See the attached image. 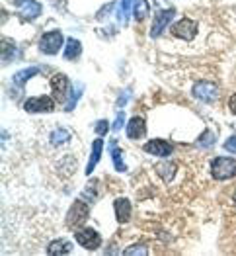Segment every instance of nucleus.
Segmentation results:
<instances>
[{
	"mask_svg": "<svg viewBox=\"0 0 236 256\" xmlns=\"http://www.w3.org/2000/svg\"><path fill=\"white\" fill-rule=\"evenodd\" d=\"M88 217H90V208H88V204L82 202V200H76V202L70 206V210L66 212L64 225H66L68 229L76 231V229H80L86 221H88Z\"/></svg>",
	"mask_w": 236,
	"mask_h": 256,
	"instance_id": "nucleus-1",
	"label": "nucleus"
},
{
	"mask_svg": "<svg viewBox=\"0 0 236 256\" xmlns=\"http://www.w3.org/2000/svg\"><path fill=\"white\" fill-rule=\"evenodd\" d=\"M211 174L215 180H231L236 176V158L233 156H217L211 160Z\"/></svg>",
	"mask_w": 236,
	"mask_h": 256,
	"instance_id": "nucleus-2",
	"label": "nucleus"
},
{
	"mask_svg": "<svg viewBox=\"0 0 236 256\" xmlns=\"http://www.w3.org/2000/svg\"><path fill=\"white\" fill-rule=\"evenodd\" d=\"M64 36L61 34V30H51L45 32L39 40V51L45 55H57L61 51V47L64 45Z\"/></svg>",
	"mask_w": 236,
	"mask_h": 256,
	"instance_id": "nucleus-3",
	"label": "nucleus"
},
{
	"mask_svg": "<svg viewBox=\"0 0 236 256\" xmlns=\"http://www.w3.org/2000/svg\"><path fill=\"white\" fill-rule=\"evenodd\" d=\"M197 30H199V24L192 18H182L178 20L170 28V34L178 40H184V42H192L193 38L197 36Z\"/></svg>",
	"mask_w": 236,
	"mask_h": 256,
	"instance_id": "nucleus-4",
	"label": "nucleus"
},
{
	"mask_svg": "<svg viewBox=\"0 0 236 256\" xmlns=\"http://www.w3.org/2000/svg\"><path fill=\"white\" fill-rule=\"evenodd\" d=\"M74 238L80 246H84L86 250H98L102 246V235L92 229V227H86V229H76L74 231Z\"/></svg>",
	"mask_w": 236,
	"mask_h": 256,
	"instance_id": "nucleus-5",
	"label": "nucleus"
},
{
	"mask_svg": "<svg viewBox=\"0 0 236 256\" xmlns=\"http://www.w3.org/2000/svg\"><path fill=\"white\" fill-rule=\"evenodd\" d=\"M55 102L57 100L49 98V96H33L23 102V110L29 114H49L55 110Z\"/></svg>",
	"mask_w": 236,
	"mask_h": 256,
	"instance_id": "nucleus-6",
	"label": "nucleus"
},
{
	"mask_svg": "<svg viewBox=\"0 0 236 256\" xmlns=\"http://www.w3.org/2000/svg\"><path fill=\"white\" fill-rule=\"evenodd\" d=\"M193 96L205 104H215V100L219 98V86L211 80H201L193 86Z\"/></svg>",
	"mask_w": 236,
	"mask_h": 256,
	"instance_id": "nucleus-7",
	"label": "nucleus"
},
{
	"mask_svg": "<svg viewBox=\"0 0 236 256\" xmlns=\"http://www.w3.org/2000/svg\"><path fill=\"white\" fill-rule=\"evenodd\" d=\"M51 90H53V98L57 102H66L68 94H70V82H68V76L63 72H57L51 76Z\"/></svg>",
	"mask_w": 236,
	"mask_h": 256,
	"instance_id": "nucleus-8",
	"label": "nucleus"
},
{
	"mask_svg": "<svg viewBox=\"0 0 236 256\" xmlns=\"http://www.w3.org/2000/svg\"><path fill=\"white\" fill-rule=\"evenodd\" d=\"M176 16V10L174 8H168V10H162V12H156L154 14V20H152V30H150V38L156 40L164 34V30L170 26V22L174 20Z\"/></svg>",
	"mask_w": 236,
	"mask_h": 256,
	"instance_id": "nucleus-9",
	"label": "nucleus"
},
{
	"mask_svg": "<svg viewBox=\"0 0 236 256\" xmlns=\"http://www.w3.org/2000/svg\"><path fill=\"white\" fill-rule=\"evenodd\" d=\"M145 152H149L152 156H170L172 152H174V145H172L170 141H166V139H150L145 143Z\"/></svg>",
	"mask_w": 236,
	"mask_h": 256,
	"instance_id": "nucleus-10",
	"label": "nucleus"
},
{
	"mask_svg": "<svg viewBox=\"0 0 236 256\" xmlns=\"http://www.w3.org/2000/svg\"><path fill=\"white\" fill-rule=\"evenodd\" d=\"M16 6H20L21 18L23 20H35L43 12V6L37 0H14Z\"/></svg>",
	"mask_w": 236,
	"mask_h": 256,
	"instance_id": "nucleus-11",
	"label": "nucleus"
},
{
	"mask_svg": "<svg viewBox=\"0 0 236 256\" xmlns=\"http://www.w3.org/2000/svg\"><path fill=\"white\" fill-rule=\"evenodd\" d=\"M147 135V122L141 118V116H135L131 118L127 124V137L131 141H137V139H143Z\"/></svg>",
	"mask_w": 236,
	"mask_h": 256,
	"instance_id": "nucleus-12",
	"label": "nucleus"
},
{
	"mask_svg": "<svg viewBox=\"0 0 236 256\" xmlns=\"http://www.w3.org/2000/svg\"><path fill=\"white\" fill-rule=\"evenodd\" d=\"M68 252H72V242L66 240V238H55L47 246V254L49 256H64Z\"/></svg>",
	"mask_w": 236,
	"mask_h": 256,
	"instance_id": "nucleus-13",
	"label": "nucleus"
},
{
	"mask_svg": "<svg viewBox=\"0 0 236 256\" xmlns=\"http://www.w3.org/2000/svg\"><path fill=\"white\" fill-rule=\"evenodd\" d=\"M113 210H115V219L119 223H127L131 219V202L127 198H117L113 202Z\"/></svg>",
	"mask_w": 236,
	"mask_h": 256,
	"instance_id": "nucleus-14",
	"label": "nucleus"
},
{
	"mask_svg": "<svg viewBox=\"0 0 236 256\" xmlns=\"http://www.w3.org/2000/svg\"><path fill=\"white\" fill-rule=\"evenodd\" d=\"M41 70H43L41 66H29V68H23V70H20V72L14 74L12 84H14V88H18V92H21V88L25 86V82H27L31 76H35L37 72H41Z\"/></svg>",
	"mask_w": 236,
	"mask_h": 256,
	"instance_id": "nucleus-15",
	"label": "nucleus"
},
{
	"mask_svg": "<svg viewBox=\"0 0 236 256\" xmlns=\"http://www.w3.org/2000/svg\"><path fill=\"white\" fill-rule=\"evenodd\" d=\"M102 149H104V141H102V137H98V139L92 143V152H90V158H88V164H86V174H88V176L92 174V170L96 168V164L100 162Z\"/></svg>",
	"mask_w": 236,
	"mask_h": 256,
	"instance_id": "nucleus-16",
	"label": "nucleus"
},
{
	"mask_svg": "<svg viewBox=\"0 0 236 256\" xmlns=\"http://www.w3.org/2000/svg\"><path fill=\"white\" fill-rule=\"evenodd\" d=\"M154 168H156V174H158L166 184H170L172 180H174V176H176L178 164L172 162V160H162V162H158Z\"/></svg>",
	"mask_w": 236,
	"mask_h": 256,
	"instance_id": "nucleus-17",
	"label": "nucleus"
},
{
	"mask_svg": "<svg viewBox=\"0 0 236 256\" xmlns=\"http://www.w3.org/2000/svg\"><path fill=\"white\" fill-rule=\"evenodd\" d=\"M80 55H82V43L78 42V40H74V38H68L66 43H64L63 57L66 61H74V59H78Z\"/></svg>",
	"mask_w": 236,
	"mask_h": 256,
	"instance_id": "nucleus-18",
	"label": "nucleus"
},
{
	"mask_svg": "<svg viewBox=\"0 0 236 256\" xmlns=\"http://www.w3.org/2000/svg\"><path fill=\"white\" fill-rule=\"evenodd\" d=\"M109 149H111V158H113V168H115L117 172L127 170V164H125V160H123L121 149L117 147V143H115V141H111V143H109Z\"/></svg>",
	"mask_w": 236,
	"mask_h": 256,
	"instance_id": "nucleus-19",
	"label": "nucleus"
},
{
	"mask_svg": "<svg viewBox=\"0 0 236 256\" xmlns=\"http://www.w3.org/2000/svg\"><path fill=\"white\" fill-rule=\"evenodd\" d=\"M70 141V133L66 131V129H55L51 135H49V143L53 145V147H61L64 143H68Z\"/></svg>",
	"mask_w": 236,
	"mask_h": 256,
	"instance_id": "nucleus-20",
	"label": "nucleus"
},
{
	"mask_svg": "<svg viewBox=\"0 0 236 256\" xmlns=\"http://www.w3.org/2000/svg\"><path fill=\"white\" fill-rule=\"evenodd\" d=\"M215 141H217V137H215V133L211 129H205L201 135H199V139H197V147H201V149H211L215 145Z\"/></svg>",
	"mask_w": 236,
	"mask_h": 256,
	"instance_id": "nucleus-21",
	"label": "nucleus"
},
{
	"mask_svg": "<svg viewBox=\"0 0 236 256\" xmlns=\"http://www.w3.org/2000/svg\"><path fill=\"white\" fill-rule=\"evenodd\" d=\"M149 14V4L147 0H137L135 6H133V18L137 22H143Z\"/></svg>",
	"mask_w": 236,
	"mask_h": 256,
	"instance_id": "nucleus-22",
	"label": "nucleus"
},
{
	"mask_svg": "<svg viewBox=\"0 0 236 256\" xmlns=\"http://www.w3.org/2000/svg\"><path fill=\"white\" fill-rule=\"evenodd\" d=\"M123 254L125 256H133V254H149V248H147V244H133V246H129L123 250Z\"/></svg>",
	"mask_w": 236,
	"mask_h": 256,
	"instance_id": "nucleus-23",
	"label": "nucleus"
},
{
	"mask_svg": "<svg viewBox=\"0 0 236 256\" xmlns=\"http://www.w3.org/2000/svg\"><path fill=\"white\" fill-rule=\"evenodd\" d=\"M80 94H82V84L78 86V90H76V88L72 90V96H70V100L66 102V108H64L66 112H70V110H74V106H76V102H78V98H80Z\"/></svg>",
	"mask_w": 236,
	"mask_h": 256,
	"instance_id": "nucleus-24",
	"label": "nucleus"
},
{
	"mask_svg": "<svg viewBox=\"0 0 236 256\" xmlns=\"http://www.w3.org/2000/svg\"><path fill=\"white\" fill-rule=\"evenodd\" d=\"M94 131L98 133V137H104L107 131H109V124H107L106 120H100L98 124H96V128H94Z\"/></svg>",
	"mask_w": 236,
	"mask_h": 256,
	"instance_id": "nucleus-25",
	"label": "nucleus"
},
{
	"mask_svg": "<svg viewBox=\"0 0 236 256\" xmlns=\"http://www.w3.org/2000/svg\"><path fill=\"white\" fill-rule=\"evenodd\" d=\"M225 150H227V152H233V154H236V135L229 137V139L225 141Z\"/></svg>",
	"mask_w": 236,
	"mask_h": 256,
	"instance_id": "nucleus-26",
	"label": "nucleus"
},
{
	"mask_svg": "<svg viewBox=\"0 0 236 256\" xmlns=\"http://www.w3.org/2000/svg\"><path fill=\"white\" fill-rule=\"evenodd\" d=\"M129 12H131V0H121V14H119V18L125 20V16H127Z\"/></svg>",
	"mask_w": 236,
	"mask_h": 256,
	"instance_id": "nucleus-27",
	"label": "nucleus"
},
{
	"mask_svg": "<svg viewBox=\"0 0 236 256\" xmlns=\"http://www.w3.org/2000/svg\"><path fill=\"white\" fill-rule=\"evenodd\" d=\"M123 122H125V114L119 112V114H117V120H115V124H113V131H119V129L123 128Z\"/></svg>",
	"mask_w": 236,
	"mask_h": 256,
	"instance_id": "nucleus-28",
	"label": "nucleus"
},
{
	"mask_svg": "<svg viewBox=\"0 0 236 256\" xmlns=\"http://www.w3.org/2000/svg\"><path fill=\"white\" fill-rule=\"evenodd\" d=\"M229 112H231L233 116H236V92L229 98Z\"/></svg>",
	"mask_w": 236,
	"mask_h": 256,
	"instance_id": "nucleus-29",
	"label": "nucleus"
},
{
	"mask_svg": "<svg viewBox=\"0 0 236 256\" xmlns=\"http://www.w3.org/2000/svg\"><path fill=\"white\" fill-rule=\"evenodd\" d=\"M233 200H235V208H236V194H235V198H233Z\"/></svg>",
	"mask_w": 236,
	"mask_h": 256,
	"instance_id": "nucleus-30",
	"label": "nucleus"
}]
</instances>
